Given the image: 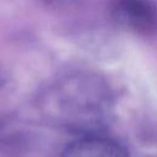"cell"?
I'll return each mask as SVG.
<instances>
[{
	"instance_id": "6da1fadb",
	"label": "cell",
	"mask_w": 157,
	"mask_h": 157,
	"mask_svg": "<svg viewBox=\"0 0 157 157\" xmlns=\"http://www.w3.org/2000/svg\"><path fill=\"white\" fill-rule=\"evenodd\" d=\"M113 105V93L104 78L86 70L60 77L44 98L49 119L81 136L99 134L110 120Z\"/></svg>"
},
{
	"instance_id": "7a4b0ae2",
	"label": "cell",
	"mask_w": 157,
	"mask_h": 157,
	"mask_svg": "<svg viewBox=\"0 0 157 157\" xmlns=\"http://www.w3.org/2000/svg\"><path fill=\"white\" fill-rule=\"evenodd\" d=\"M112 20L123 29L140 37L157 34L156 0H109Z\"/></svg>"
},
{
	"instance_id": "3957f363",
	"label": "cell",
	"mask_w": 157,
	"mask_h": 157,
	"mask_svg": "<svg viewBox=\"0 0 157 157\" xmlns=\"http://www.w3.org/2000/svg\"><path fill=\"white\" fill-rule=\"evenodd\" d=\"M60 157H129L118 141L101 134L82 135L65 146Z\"/></svg>"
},
{
	"instance_id": "277c9868",
	"label": "cell",
	"mask_w": 157,
	"mask_h": 157,
	"mask_svg": "<svg viewBox=\"0 0 157 157\" xmlns=\"http://www.w3.org/2000/svg\"><path fill=\"white\" fill-rule=\"evenodd\" d=\"M23 131L10 118H0V157H21L25 151Z\"/></svg>"
},
{
	"instance_id": "5b68a950",
	"label": "cell",
	"mask_w": 157,
	"mask_h": 157,
	"mask_svg": "<svg viewBox=\"0 0 157 157\" xmlns=\"http://www.w3.org/2000/svg\"><path fill=\"white\" fill-rule=\"evenodd\" d=\"M38 2H40L44 6L48 7H53V9H66V7H71L76 4H78L82 0H37Z\"/></svg>"
}]
</instances>
